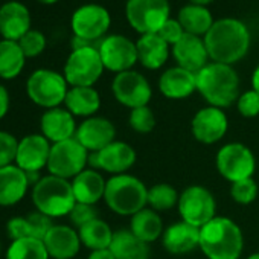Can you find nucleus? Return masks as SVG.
<instances>
[{"label": "nucleus", "instance_id": "nucleus-38", "mask_svg": "<svg viewBox=\"0 0 259 259\" xmlns=\"http://www.w3.org/2000/svg\"><path fill=\"white\" fill-rule=\"evenodd\" d=\"M230 197L238 203V204H250L256 200L257 197V185L254 179H245L232 183L230 186Z\"/></svg>", "mask_w": 259, "mask_h": 259}, {"label": "nucleus", "instance_id": "nucleus-35", "mask_svg": "<svg viewBox=\"0 0 259 259\" xmlns=\"http://www.w3.org/2000/svg\"><path fill=\"white\" fill-rule=\"evenodd\" d=\"M49 253L41 239L22 238L13 241L8 248L7 259H49Z\"/></svg>", "mask_w": 259, "mask_h": 259}, {"label": "nucleus", "instance_id": "nucleus-17", "mask_svg": "<svg viewBox=\"0 0 259 259\" xmlns=\"http://www.w3.org/2000/svg\"><path fill=\"white\" fill-rule=\"evenodd\" d=\"M114 138H116V128L113 122L101 116L87 117L76 128V135H75V139L89 153H96L104 150L107 145L114 142Z\"/></svg>", "mask_w": 259, "mask_h": 259}, {"label": "nucleus", "instance_id": "nucleus-27", "mask_svg": "<svg viewBox=\"0 0 259 259\" xmlns=\"http://www.w3.org/2000/svg\"><path fill=\"white\" fill-rule=\"evenodd\" d=\"M105 185L107 182L99 174V171L84 169L72 182V189L76 203L96 204L101 198H104Z\"/></svg>", "mask_w": 259, "mask_h": 259}, {"label": "nucleus", "instance_id": "nucleus-16", "mask_svg": "<svg viewBox=\"0 0 259 259\" xmlns=\"http://www.w3.org/2000/svg\"><path fill=\"white\" fill-rule=\"evenodd\" d=\"M136 163V151L132 145L114 141L104 150L90 153L89 165L96 171H105L113 176L125 174Z\"/></svg>", "mask_w": 259, "mask_h": 259}, {"label": "nucleus", "instance_id": "nucleus-31", "mask_svg": "<svg viewBox=\"0 0 259 259\" xmlns=\"http://www.w3.org/2000/svg\"><path fill=\"white\" fill-rule=\"evenodd\" d=\"M64 104L73 116L92 117L101 107V96L93 87H72Z\"/></svg>", "mask_w": 259, "mask_h": 259}, {"label": "nucleus", "instance_id": "nucleus-29", "mask_svg": "<svg viewBox=\"0 0 259 259\" xmlns=\"http://www.w3.org/2000/svg\"><path fill=\"white\" fill-rule=\"evenodd\" d=\"M110 250L116 259H148L150 247L132 233V230H117L113 233Z\"/></svg>", "mask_w": 259, "mask_h": 259}, {"label": "nucleus", "instance_id": "nucleus-28", "mask_svg": "<svg viewBox=\"0 0 259 259\" xmlns=\"http://www.w3.org/2000/svg\"><path fill=\"white\" fill-rule=\"evenodd\" d=\"M139 63L150 69H160L169 57V45L157 34H145L136 41Z\"/></svg>", "mask_w": 259, "mask_h": 259}, {"label": "nucleus", "instance_id": "nucleus-42", "mask_svg": "<svg viewBox=\"0 0 259 259\" xmlns=\"http://www.w3.org/2000/svg\"><path fill=\"white\" fill-rule=\"evenodd\" d=\"M69 217H70V221L78 229L82 227L84 224L99 218L98 217V209L95 207V204H84V203H76L73 206V209L70 210Z\"/></svg>", "mask_w": 259, "mask_h": 259}, {"label": "nucleus", "instance_id": "nucleus-19", "mask_svg": "<svg viewBox=\"0 0 259 259\" xmlns=\"http://www.w3.org/2000/svg\"><path fill=\"white\" fill-rule=\"evenodd\" d=\"M172 55L179 67L192 73H198L204 66L209 64V54L204 40L188 32H185V35L172 46Z\"/></svg>", "mask_w": 259, "mask_h": 259}, {"label": "nucleus", "instance_id": "nucleus-48", "mask_svg": "<svg viewBox=\"0 0 259 259\" xmlns=\"http://www.w3.org/2000/svg\"><path fill=\"white\" fill-rule=\"evenodd\" d=\"M40 4H45V5H52L55 2H58V0H38Z\"/></svg>", "mask_w": 259, "mask_h": 259}, {"label": "nucleus", "instance_id": "nucleus-1", "mask_svg": "<svg viewBox=\"0 0 259 259\" xmlns=\"http://www.w3.org/2000/svg\"><path fill=\"white\" fill-rule=\"evenodd\" d=\"M203 40L213 63L232 66L247 55L251 37L244 22L226 17L217 20Z\"/></svg>", "mask_w": 259, "mask_h": 259}, {"label": "nucleus", "instance_id": "nucleus-33", "mask_svg": "<svg viewBox=\"0 0 259 259\" xmlns=\"http://www.w3.org/2000/svg\"><path fill=\"white\" fill-rule=\"evenodd\" d=\"M25 54L19 41L2 40L0 41V78L13 79L23 70Z\"/></svg>", "mask_w": 259, "mask_h": 259}, {"label": "nucleus", "instance_id": "nucleus-39", "mask_svg": "<svg viewBox=\"0 0 259 259\" xmlns=\"http://www.w3.org/2000/svg\"><path fill=\"white\" fill-rule=\"evenodd\" d=\"M19 45L26 58H34V57H38L45 51L46 37L43 35V32L37 29H31L19 40Z\"/></svg>", "mask_w": 259, "mask_h": 259}, {"label": "nucleus", "instance_id": "nucleus-37", "mask_svg": "<svg viewBox=\"0 0 259 259\" xmlns=\"http://www.w3.org/2000/svg\"><path fill=\"white\" fill-rule=\"evenodd\" d=\"M128 123L132 126L133 132L141 133V135H148L156 126V116L148 105L139 107V108H135L130 111Z\"/></svg>", "mask_w": 259, "mask_h": 259}, {"label": "nucleus", "instance_id": "nucleus-46", "mask_svg": "<svg viewBox=\"0 0 259 259\" xmlns=\"http://www.w3.org/2000/svg\"><path fill=\"white\" fill-rule=\"evenodd\" d=\"M251 89L259 93V64L256 66V69L253 70V75H251Z\"/></svg>", "mask_w": 259, "mask_h": 259}, {"label": "nucleus", "instance_id": "nucleus-21", "mask_svg": "<svg viewBox=\"0 0 259 259\" xmlns=\"http://www.w3.org/2000/svg\"><path fill=\"white\" fill-rule=\"evenodd\" d=\"M162 244L171 254H185L200 245V229L185 221H179L165 229Z\"/></svg>", "mask_w": 259, "mask_h": 259}, {"label": "nucleus", "instance_id": "nucleus-45", "mask_svg": "<svg viewBox=\"0 0 259 259\" xmlns=\"http://www.w3.org/2000/svg\"><path fill=\"white\" fill-rule=\"evenodd\" d=\"M87 259H116V257L110 248H102V250H93Z\"/></svg>", "mask_w": 259, "mask_h": 259}, {"label": "nucleus", "instance_id": "nucleus-22", "mask_svg": "<svg viewBox=\"0 0 259 259\" xmlns=\"http://www.w3.org/2000/svg\"><path fill=\"white\" fill-rule=\"evenodd\" d=\"M43 242L49 256L54 259H72L78 254L81 247L78 232L69 226H52Z\"/></svg>", "mask_w": 259, "mask_h": 259}, {"label": "nucleus", "instance_id": "nucleus-44", "mask_svg": "<svg viewBox=\"0 0 259 259\" xmlns=\"http://www.w3.org/2000/svg\"><path fill=\"white\" fill-rule=\"evenodd\" d=\"M8 108H10V95L8 90L0 84V119L8 113Z\"/></svg>", "mask_w": 259, "mask_h": 259}, {"label": "nucleus", "instance_id": "nucleus-5", "mask_svg": "<svg viewBox=\"0 0 259 259\" xmlns=\"http://www.w3.org/2000/svg\"><path fill=\"white\" fill-rule=\"evenodd\" d=\"M32 201L38 212L57 218L69 215L76 204L72 183L66 179L46 176L35 183L32 191Z\"/></svg>", "mask_w": 259, "mask_h": 259}, {"label": "nucleus", "instance_id": "nucleus-4", "mask_svg": "<svg viewBox=\"0 0 259 259\" xmlns=\"http://www.w3.org/2000/svg\"><path fill=\"white\" fill-rule=\"evenodd\" d=\"M104 200L117 215L133 217L148 204V188L132 174L111 176L105 185Z\"/></svg>", "mask_w": 259, "mask_h": 259}, {"label": "nucleus", "instance_id": "nucleus-2", "mask_svg": "<svg viewBox=\"0 0 259 259\" xmlns=\"http://www.w3.org/2000/svg\"><path fill=\"white\" fill-rule=\"evenodd\" d=\"M200 250L207 259H239L244 248L241 227L227 217H215L200 229Z\"/></svg>", "mask_w": 259, "mask_h": 259}, {"label": "nucleus", "instance_id": "nucleus-43", "mask_svg": "<svg viewBox=\"0 0 259 259\" xmlns=\"http://www.w3.org/2000/svg\"><path fill=\"white\" fill-rule=\"evenodd\" d=\"M157 35L162 37L169 46H174V45L185 35V29H183V26L180 25L179 20L169 19V20H166L165 25L159 29Z\"/></svg>", "mask_w": 259, "mask_h": 259}, {"label": "nucleus", "instance_id": "nucleus-26", "mask_svg": "<svg viewBox=\"0 0 259 259\" xmlns=\"http://www.w3.org/2000/svg\"><path fill=\"white\" fill-rule=\"evenodd\" d=\"M52 218L41 213H29L28 217H17L13 218L8 223V232L10 236L17 241L22 238H35V239H45L48 232L52 229Z\"/></svg>", "mask_w": 259, "mask_h": 259}, {"label": "nucleus", "instance_id": "nucleus-34", "mask_svg": "<svg viewBox=\"0 0 259 259\" xmlns=\"http://www.w3.org/2000/svg\"><path fill=\"white\" fill-rule=\"evenodd\" d=\"M113 233L110 226L102 221L101 218H96L82 227H79L78 235L81 239V244H84L87 248L93 250H102V248H110Z\"/></svg>", "mask_w": 259, "mask_h": 259}, {"label": "nucleus", "instance_id": "nucleus-3", "mask_svg": "<svg viewBox=\"0 0 259 259\" xmlns=\"http://www.w3.org/2000/svg\"><path fill=\"white\" fill-rule=\"evenodd\" d=\"M197 90L209 105L223 110L238 101L239 76L232 66L212 61L197 73Z\"/></svg>", "mask_w": 259, "mask_h": 259}, {"label": "nucleus", "instance_id": "nucleus-18", "mask_svg": "<svg viewBox=\"0 0 259 259\" xmlns=\"http://www.w3.org/2000/svg\"><path fill=\"white\" fill-rule=\"evenodd\" d=\"M49 141L41 135H29L19 142L16 163L25 172H38L48 166L51 154Z\"/></svg>", "mask_w": 259, "mask_h": 259}, {"label": "nucleus", "instance_id": "nucleus-49", "mask_svg": "<svg viewBox=\"0 0 259 259\" xmlns=\"http://www.w3.org/2000/svg\"><path fill=\"white\" fill-rule=\"evenodd\" d=\"M247 259H259V251H256V253H251Z\"/></svg>", "mask_w": 259, "mask_h": 259}, {"label": "nucleus", "instance_id": "nucleus-36", "mask_svg": "<svg viewBox=\"0 0 259 259\" xmlns=\"http://www.w3.org/2000/svg\"><path fill=\"white\" fill-rule=\"evenodd\" d=\"M177 191L168 183H157L148 189V204L156 212H165L179 204Z\"/></svg>", "mask_w": 259, "mask_h": 259}, {"label": "nucleus", "instance_id": "nucleus-6", "mask_svg": "<svg viewBox=\"0 0 259 259\" xmlns=\"http://www.w3.org/2000/svg\"><path fill=\"white\" fill-rule=\"evenodd\" d=\"M168 0H128L125 16L132 28L141 35L157 34L159 29L169 20Z\"/></svg>", "mask_w": 259, "mask_h": 259}, {"label": "nucleus", "instance_id": "nucleus-10", "mask_svg": "<svg viewBox=\"0 0 259 259\" xmlns=\"http://www.w3.org/2000/svg\"><path fill=\"white\" fill-rule=\"evenodd\" d=\"M179 213L182 221L201 229L217 215V201L213 194L201 186L192 185L188 186L179 197Z\"/></svg>", "mask_w": 259, "mask_h": 259}, {"label": "nucleus", "instance_id": "nucleus-7", "mask_svg": "<svg viewBox=\"0 0 259 259\" xmlns=\"http://www.w3.org/2000/svg\"><path fill=\"white\" fill-rule=\"evenodd\" d=\"M26 92L32 102L51 110L64 102L69 89L64 75L51 69H38L29 76Z\"/></svg>", "mask_w": 259, "mask_h": 259}, {"label": "nucleus", "instance_id": "nucleus-8", "mask_svg": "<svg viewBox=\"0 0 259 259\" xmlns=\"http://www.w3.org/2000/svg\"><path fill=\"white\" fill-rule=\"evenodd\" d=\"M104 69L98 48L89 46L73 49L64 66V78L72 87H93Z\"/></svg>", "mask_w": 259, "mask_h": 259}, {"label": "nucleus", "instance_id": "nucleus-32", "mask_svg": "<svg viewBox=\"0 0 259 259\" xmlns=\"http://www.w3.org/2000/svg\"><path fill=\"white\" fill-rule=\"evenodd\" d=\"M177 20L183 26L185 32L198 35V37H201V35L204 37L209 32V29L212 28V25L215 23L210 11L206 7H200V5H194V4L183 7L179 11Z\"/></svg>", "mask_w": 259, "mask_h": 259}, {"label": "nucleus", "instance_id": "nucleus-11", "mask_svg": "<svg viewBox=\"0 0 259 259\" xmlns=\"http://www.w3.org/2000/svg\"><path fill=\"white\" fill-rule=\"evenodd\" d=\"M85 165H89V151L75 138L52 145L48 160L51 176L75 179L85 169Z\"/></svg>", "mask_w": 259, "mask_h": 259}, {"label": "nucleus", "instance_id": "nucleus-15", "mask_svg": "<svg viewBox=\"0 0 259 259\" xmlns=\"http://www.w3.org/2000/svg\"><path fill=\"white\" fill-rule=\"evenodd\" d=\"M229 128V119L221 108L207 105L198 110L191 120V132L195 141L204 145L220 142Z\"/></svg>", "mask_w": 259, "mask_h": 259}, {"label": "nucleus", "instance_id": "nucleus-24", "mask_svg": "<svg viewBox=\"0 0 259 259\" xmlns=\"http://www.w3.org/2000/svg\"><path fill=\"white\" fill-rule=\"evenodd\" d=\"M159 89L168 99H185L197 90V73L179 66L165 70L159 79Z\"/></svg>", "mask_w": 259, "mask_h": 259}, {"label": "nucleus", "instance_id": "nucleus-9", "mask_svg": "<svg viewBox=\"0 0 259 259\" xmlns=\"http://www.w3.org/2000/svg\"><path fill=\"white\" fill-rule=\"evenodd\" d=\"M215 165L221 177L230 183H235L253 177L256 159L247 145L241 142H230L218 150Z\"/></svg>", "mask_w": 259, "mask_h": 259}, {"label": "nucleus", "instance_id": "nucleus-41", "mask_svg": "<svg viewBox=\"0 0 259 259\" xmlns=\"http://www.w3.org/2000/svg\"><path fill=\"white\" fill-rule=\"evenodd\" d=\"M19 150L17 139L5 132H0V168L10 166L11 162L16 160Z\"/></svg>", "mask_w": 259, "mask_h": 259}, {"label": "nucleus", "instance_id": "nucleus-20", "mask_svg": "<svg viewBox=\"0 0 259 259\" xmlns=\"http://www.w3.org/2000/svg\"><path fill=\"white\" fill-rule=\"evenodd\" d=\"M31 31V13L20 2H8L0 8V34L4 40L19 41Z\"/></svg>", "mask_w": 259, "mask_h": 259}, {"label": "nucleus", "instance_id": "nucleus-23", "mask_svg": "<svg viewBox=\"0 0 259 259\" xmlns=\"http://www.w3.org/2000/svg\"><path fill=\"white\" fill-rule=\"evenodd\" d=\"M41 132L43 136L54 144L72 139L76 135L75 117L69 110L58 107L51 108L41 116Z\"/></svg>", "mask_w": 259, "mask_h": 259}, {"label": "nucleus", "instance_id": "nucleus-14", "mask_svg": "<svg viewBox=\"0 0 259 259\" xmlns=\"http://www.w3.org/2000/svg\"><path fill=\"white\" fill-rule=\"evenodd\" d=\"M99 55L104 67L116 73L132 70L139 61L136 43L119 34L108 35L101 41Z\"/></svg>", "mask_w": 259, "mask_h": 259}, {"label": "nucleus", "instance_id": "nucleus-12", "mask_svg": "<svg viewBox=\"0 0 259 259\" xmlns=\"http://www.w3.org/2000/svg\"><path fill=\"white\" fill-rule=\"evenodd\" d=\"M111 92L116 101L128 107L130 110L148 105L153 96V90L148 79L136 70L116 73L111 82Z\"/></svg>", "mask_w": 259, "mask_h": 259}, {"label": "nucleus", "instance_id": "nucleus-25", "mask_svg": "<svg viewBox=\"0 0 259 259\" xmlns=\"http://www.w3.org/2000/svg\"><path fill=\"white\" fill-rule=\"evenodd\" d=\"M29 186L28 174L17 165L0 168V206L19 203Z\"/></svg>", "mask_w": 259, "mask_h": 259}, {"label": "nucleus", "instance_id": "nucleus-40", "mask_svg": "<svg viewBox=\"0 0 259 259\" xmlns=\"http://www.w3.org/2000/svg\"><path fill=\"white\" fill-rule=\"evenodd\" d=\"M236 108L242 117H259V93L253 89L241 93L236 101Z\"/></svg>", "mask_w": 259, "mask_h": 259}, {"label": "nucleus", "instance_id": "nucleus-13", "mask_svg": "<svg viewBox=\"0 0 259 259\" xmlns=\"http://www.w3.org/2000/svg\"><path fill=\"white\" fill-rule=\"evenodd\" d=\"M72 31L75 37L92 43H101L111 25L110 13L101 5H82L72 16Z\"/></svg>", "mask_w": 259, "mask_h": 259}, {"label": "nucleus", "instance_id": "nucleus-30", "mask_svg": "<svg viewBox=\"0 0 259 259\" xmlns=\"http://www.w3.org/2000/svg\"><path fill=\"white\" fill-rule=\"evenodd\" d=\"M130 230L135 236H138L141 241L151 244L154 241H157L159 238H162L163 235V221L159 215V212H156L154 209H142L138 213H135L132 217V221H130Z\"/></svg>", "mask_w": 259, "mask_h": 259}, {"label": "nucleus", "instance_id": "nucleus-47", "mask_svg": "<svg viewBox=\"0 0 259 259\" xmlns=\"http://www.w3.org/2000/svg\"><path fill=\"white\" fill-rule=\"evenodd\" d=\"M213 0H191V4H194V5H200V7H206V5H209V4H212Z\"/></svg>", "mask_w": 259, "mask_h": 259}]
</instances>
